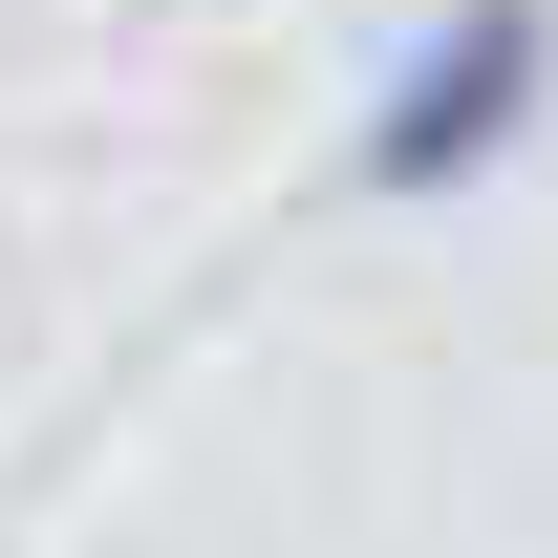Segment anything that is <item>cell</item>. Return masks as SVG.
<instances>
[{
    "instance_id": "1",
    "label": "cell",
    "mask_w": 558,
    "mask_h": 558,
    "mask_svg": "<svg viewBox=\"0 0 558 558\" xmlns=\"http://www.w3.org/2000/svg\"><path fill=\"white\" fill-rule=\"evenodd\" d=\"M537 86H558V0H429L409 22V65L365 86V215H451L494 194L515 150H537Z\"/></svg>"
}]
</instances>
